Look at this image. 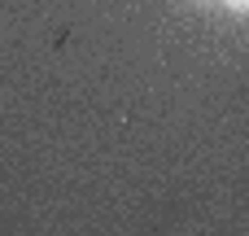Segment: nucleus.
I'll list each match as a JSON object with an SVG mask.
<instances>
[{
  "instance_id": "nucleus-1",
  "label": "nucleus",
  "mask_w": 249,
  "mask_h": 236,
  "mask_svg": "<svg viewBox=\"0 0 249 236\" xmlns=\"http://www.w3.org/2000/svg\"><path fill=\"white\" fill-rule=\"evenodd\" d=\"M223 9H232V13H249V0H219Z\"/></svg>"
},
{
  "instance_id": "nucleus-2",
  "label": "nucleus",
  "mask_w": 249,
  "mask_h": 236,
  "mask_svg": "<svg viewBox=\"0 0 249 236\" xmlns=\"http://www.w3.org/2000/svg\"><path fill=\"white\" fill-rule=\"evenodd\" d=\"M193 4H201V9H214V4H219V0H193Z\"/></svg>"
}]
</instances>
